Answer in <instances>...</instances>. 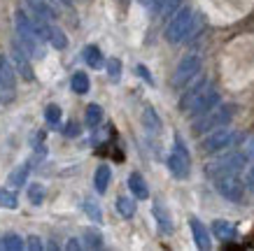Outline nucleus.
<instances>
[{
    "mask_svg": "<svg viewBox=\"0 0 254 251\" xmlns=\"http://www.w3.org/2000/svg\"><path fill=\"white\" fill-rule=\"evenodd\" d=\"M115 205H117V212L122 214L124 219H133V216H135V202H133V198H128V196H119Z\"/></svg>",
    "mask_w": 254,
    "mask_h": 251,
    "instance_id": "nucleus-23",
    "label": "nucleus"
},
{
    "mask_svg": "<svg viewBox=\"0 0 254 251\" xmlns=\"http://www.w3.org/2000/svg\"><path fill=\"white\" fill-rule=\"evenodd\" d=\"M82 207H84L86 216H89L91 221H96V223H100V221H103V209H100V205L93 198H86L84 202H82Z\"/></svg>",
    "mask_w": 254,
    "mask_h": 251,
    "instance_id": "nucleus-29",
    "label": "nucleus"
},
{
    "mask_svg": "<svg viewBox=\"0 0 254 251\" xmlns=\"http://www.w3.org/2000/svg\"><path fill=\"white\" fill-rule=\"evenodd\" d=\"M82 237H84V247L89 249H103V233L98 228H84L82 230Z\"/></svg>",
    "mask_w": 254,
    "mask_h": 251,
    "instance_id": "nucleus-22",
    "label": "nucleus"
},
{
    "mask_svg": "<svg viewBox=\"0 0 254 251\" xmlns=\"http://www.w3.org/2000/svg\"><path fill=\"white\" fill-rule=\"evenodd\" d=\"M14 28H16V40H19V45L26 49V53H28L31 58H35V61H42V58H45V47H42V40H40L38 33H35L33 16H28L23 9H16Z\"/></svg>",
    "mask_w": 254,
    "mask_h": 251,
    "instance_id": "nucleus-1",
    "label": "nucleus"
},
{
    "mask_svg": "<svg viewBox=\"0 0 254 251\" xmlns=\"http://www.w3.org/2000/svg\"><path fill=\"white\" fill-rule=\"evenodd\" d=\"M26 2H28V7L33 9V14H42V16H47V19H52V21L56 19V12L47 5L45 0H26Z\"/></svg>",
    "mask_w": 254,
    "mask_h": 251,
    "instance_id": "nucleus-26",
    "label": "nucleus"
},
{
    "mask_svg": "<svg viewBox=\"0 0 254 251\" xmlns=\"http://www.w3.org/2000/svg\"><path fill=\"white\" fill-rule=\"evenodd\" d=\"M70 89L77 93V96H86V93H89V89H91L89 75H86V72H82V70H77V72L72 75V79H70Z\"/></svg>",
    "mask_w": 254,
    "mask_h": 251,
    "instance_id": "nucleus-20",
    "label": "nucleus"
},
{
    "mask_svg": "<svg viewBox=\"0 0 254 251\" xmlns=\"http://www.w3.org/2000/svg\"><path fill=\"white\" fill-rule=\"evenodd\" d=\"M135 72H138V75L142 77V79H145V82L149 84V86H154V79H152V75H149V70H147L145 65H142V63H138V65H135Z\"/></svg>",
    "mask_w": 254,
    "mask_h": 251,
    "instance_id": "nucleus-35",
    "label": "nucleus"
},
{
    "mask_svg": "<svg viewBox=\"0 0 254 251\" xmlns=\"http://www.w3.org/2000/svg\"><path fill=\"white\" fill-rule=\"evenodd\" d=\"M0 207H2V209H16V207H19V198H16L14 191L0 186Z\"/></svg>",
    "mask_w": 254,
    "mask_h": 251,
    "instance_id": "nucleus-30",
    "label": "nucleus"
},
{
    "mask_svg": "<svg viewBox=\"0 0 254 251\" xmlns=\"http://www.w3.org/2000/svg\"><path fill=\"white\" fill-rule=\"evenodd\" d=\"M84 121H86V126H89V128H98L100 121H103V107L96 105V102H91V105L86 107Z\"/></svg>",
    "mask_w": 254,
    "mask_h": 251,
    "instance_id": "nucleus-25",
    "label": "nucleus"
},
{
    "mask_svg": "<svg viewBox=\"0 0 254 251\" xmlns=\"http://www.w3.org/2000/svg\"><path fill=\"white\" fill-rule=\"evenodd\" d=\"M210 86V79H205V77H200L196 84H191V86H187V91L182 93V98H180V112L182 114H187L189 112V107L196 102V98L198 96H203V91Z\"/></svg>",
    "mask_w": 254,
    "mask_h": 251,
    "instance_id": "nucleus-12",
    "label": "nucleus"
},
{
    "mask_svg": "<svg viewBox=\"0 0 254 251\" xmlns=\"http://www.w3.org/2000/svg\"><path fill=\"white\" fill-rule=\"evenodd\" d=\"M105 68H108V77L112 82H119V79H122V61H119V58H110V61L105 63Z\"/></svg>",
    "mask_w": 254,
    "mask_h": 251,
    "instance_id": "nucleus-33",
    "label": "nucleus"
},
{
    "mask_svg": "<svg viewBox=\"0 0 254 251\" xmlns=\"http://www.w3.org/2000/svg\"><path fill=\"white\" fill-rule=\"evenodd\" d=\"M82 56H84L86 65H89V68H93V70H98V68H103V65H105L103 51H100V49H98L96 45H86V47H84V51H82Z\"/></svg>",
    "mask_w": 254,
    "mask_h": 251,
    "instance_id": "nucleus-19",
    "label": "nucleus"
},
{
    "mask_svg": "<svg viewBox=\"0 0 254 251\" xmlns=\"http://www.w3.org/2000/svg\"><path fill=\"white\" fill-rule=\"evenodd\" d=\"M142 126L149 133H159L161 130V116L156 114L154 107H145V112H142Z\"/></svg>",
    "mask_w": 254,
    "mask_h": 251,
    "instance_id": "nucleus-21",
    "label": "nucleus"
},
{
    "mask_svg": "<svg viewBox=\"0 0 254 251\" xmlns=\"http://www.w3.org/2000/svg\"><path fill=\"white\" fill-rule=\"evenodd\" d=\"M16 96V68L0 53V100L12 102Z\"/></svg>",
    "mask_w": 254,
    "mask_h": 251,
    "instance_id": "nucleus-9",
    "label": "nucleus"
},
{
    "mask_svg": "<svg viewBox=\"0 0 254 251\" xmlns=\"http://www.w3.org/2000/svg\"><path fill=\"white\" fill-rule=\"evenodd\" d=\"M0 102H2V100H0Z\"/></svg>",
    "mask_w": 254,
    "mask_h": 251,
    "instance_id": "nucleus-41",
    "label": "nucleus"
},
{
    "mask_svg": "<svg viewBox=\"0 0 254 251\" xmlns=\"http://www.w3.org/2000/svg\"><path fill=\"white\" fill-rule=\"evenodd\" d=\"M128 2H131V0H122V5H128Z\"/></svg>",
    "mask_w": 254,
    "mask_h": 251,
    "instance_id": "nucleus-39",
    "label": "nucleus"
},
{
    "mask_svg": "<svg viewBox=\"0 0 254 251\" xmlns=\"http://www.w3.org/2000/svg\"><path fill=\"white\" fill-rule=\"evenodd\" d=\"M110 179H112V170H110V165H98L96 167V172H93V189H96V193H105L110 186Z\"/></svg>",
    "mask_w": 254,
    "mask_h": 251,
    "instance_id": "nucleus-17",
    "label": "nucleus"
},
{
    "mask_svg": "<svg viewBox=\"0 0 254 251\" xmlns=\"http://www.w3.org/2000/svg\"><path fill=\"white\" fill-rule=\"evenodd\" d=\"M49 45L54 47V49H68V38H65V33L61 31V28H56V26H52V35H49Z\"/></svg>",
    "mask_w": 254,
    "mask_h": 251,
    "instance_id": "nucleus-31",
    "label": "nucleus"
},
{
    "mask_svg": "<svg viewBox=\"0 0 254 251\" xmlns=\"http://www.w3.org/2000/svg\"><path fill=\"white\" fill-rule=\"evenodd\" d=\"M63 133H65L68 137H75V135H79V126L75 121H70L68 126H65V130H63Z\"/></svg>",
    "mask_w": 254,
    "mask_h": 251,
    "instance_id": "nucleus-36",
    "label": "nucleus"
},
{
    "mask_svg": "<svg viewBox=\"0 0 254 251\" xmlns=\"http://www.w3.org/2000/svg\"><path fill=\"white\" fill-rule=\"evenodd\" d=\"M152 216L156 219V226H159V230H161L163 235H170V233L175 230L173 216H170V212L161 205V202H154V205H152Z\"/></svg>",
    "mask_w": 254,
    "mask_h": 251,
    "instance_id": "nucleus-14",
    "label": "nucleus"
},
{
    "mask_svg": "<svg viewBox=\"0 0 254 251\" xmlns=\"http://www.w3.org/2000/svg\"><path fill=\"white\" fill-rule=\"evenodd\" d=\"M31 170L33 165L26 160V163H21V165H16L12 172H9L7 177V184L12 186V189H19V186H23V184L28 182V175H31Z\"/></svg>",
    "mask_w": 254,
    "mask_h": 251,
    "instance_id": "nucleus-18",
    "label": "nucleus"
},
{
    "mask_svg": "<svg viewBox=\"0 0 254 251\" xmlns=\"http://www.w3.org/2000/svg\"><path fill=\"white\" fill-rule=\"evenodd\" d=\"M189 228H191L193 242H196V247H198V249L208 251L210 247H212V240H210V230L203 226V221H200V219L191 216V219H189Z\"/></svg>",
    "mask_w": 254,
    "mask_h": 251,
    "instance_id": "nucleus-13",
    "label": "nucleus"
},
{
    "mask_svg": "<svg viewBox=\"0 0 254 251\" xmlns=\"http://www.w3.org/2000/svg\"><path fill=\"white\" fill-rule=\"evenodd\" d=\"M247 160L250 158L245 156V151L243 153L229 151V153H224V156H219V158L210 160L208 165H205V175L210 179H217V177H224V175H240Z\"/></svg>",
    "mask_w": 254,
    "mask_h": 251,
    "instance_id": "nucleus-3",
    "label": "nucleus"
},
{
    "mask_svg": "<svg viewBox=\"0 0 254 251\" xmlns=\"http://www.w3.org/2000/svg\"><path fill=\"white\" fill-rule=\"evenodd\" d=\"M2 249L21 251V249H26V240H23L21 235H16V233H5V235H2Z\"/></svg>",
    "mask_w": 254,
    "mask_h": 251,
    "instance_id": "nucleus-24",
    "label": "nucleus"
},
{
    "mask_svg": "<svg viewBox=\"0 0 254 251\" xmlns=\"http://www.w3.org/2000/svg\"><path fill=\"white\" fill-rule=\"evenodd\" d=\"M128 191H131V196L135 200L149 198V186H147L145 177L140 175V172H131V175H128Z\"/></svg>",
    "mask_w": 254,
    "mask_h": 251,
    "instance_id": "nucleus-16",
    "label": "nucleus"
},
{
    "mask_svg": "<svg viewBox=\"0 0 254 251\" xmlns=\"http://www.w3.org/2000/svg\"><path fill=\"white\" fill-rule=\"evenodd\" d=\"M12 58H14V68H16V75H21L26 82H33L35 79V72H33V65H31V56L26 53L21 45H19V40H16L14 45H12Z\"/></svg>",
    "mask_w": 254,
    "mask_h": 251,
    "instance_id": "nucleus-11",
    "label": "nucleus"
},
{
    "mask_svg": "<svg viewBox=\"0 0 254 251\" xmlns=\"http://www.w3.org/2000/svg\"><path fill=\"white\" fill-rule=\"evenodd\" d=\"M217 105H219V91H215V86L210 84L208 89L203 91V96H198V98H196V102L189 107L187 116L198 119V116H203L205 112H210V109H212V107H217Z\"/></svg>",
    "mask_w": 254,
    "mask_h": 251,
    "instance_id": "nucleus-10",
    "label": "nucleus"
},
{
    "mask_svg": "<svg viewBox=\"0 0 254 251\" xmlns=\"http://www.w3.org/2000/svg\"><path fill=\"white\" fill-rule=\"evenodd\" d=\"M177 5H180V0H156L152 7H154V12H161L163 19H168V16L175 14Z\"/></svg>",
    "mask_w": 254,
    "mask_h": 251,
    "instance_id": "nucleus-27",
    "label": "nucleus"
},
{
    "mask_svg": "<svg viewBox=\"0 0 254 251\" xmlns=\"http://www.w3.org/2000/svg\"><path fill=\"white\" fill-rule=\"evenodd\" d=\"M61 116H63V112H61V107L56 105V102H49V105L45 107V119H47L49 126L59 128V126H61Z\"/></svg>",
    "mask_w": 254,
    "mask_h": 251,
    "instance_id": "nucleus-28",
    "label": "nucleus"
},
{
    "mask_svg": "<svg viewBox=\"0 0 254 251\" xmlns=\"http://www.w3.org/2000/svg\"><path fill=\"white\" fill-rule=\"evenodd\" d=\"M65 249H70V251H75V249H82V242H79L77 237H72L68 244H65Z\"/></svg>",
    "mask_w": 254,
    "mask_h": 251,
    "instance_id": "nucleus-37",
    "label": "nucleus"
},
{
    "mask_svg": "<svg viewBox=\"0 0 254 251\" xmlns=\"http://www.w3.org/2000/svg\"><path fill=\"white\" fill-rule=\"evenodd\" d=\"M212 235L219 240V242H231L238 237V230L233 226L231 221H224V219H217L212 221Z\"/></svg>",
    "mask_w": 254,
    "mask_h": 251,
    "instance_id": "nucleus-15",
    "label": "nucleus"
},
{
    "mask_svg": "<svg viewBox=\"0 0 254 251\" xmlns=\"http://www.w3.org/2000/svg\"><path fill=\"white\" fill-rule=\"evenodd\" d=\"M236 107L233 105H217L212 107L210 112H205L203 116L198 119H193V126H191V133L193 135H205V133H212L217 128H224V126H229L233 119V112Z\"/></svg>",
    "mask_w": 254,
    "mask_h": 251,
    "instance_id": "nucleus-2",
    "label": "nucleus"
},
{
    "mask_svg": "<svg viewBox=\"0 0 254 251\" xmlns=\"http://www.w3.org/2000/svg\"><path fill=\"white\" fill-rule=\"evenodd\" d=\"M166 165H168V172L175 177V179H187L189 172H191V156H189V149H187L185 140L180 135H175L173 151H170Z\"/></svg>",
    "mask_w": 254,
    "mask_h": 251,
    "instance_id": "nucleus-5",
    "label": "nucleus"
},
{
    "mask_svg": "<svg viewBox=\"0 0 254 251\" xmlns=\"http://www.w3.org/2000/svg\"><path fill=\"white\" fill-rule=\"evenodd\" d=\"M193 23V9L191 7H180L173 14V19L166 26V42L170 45H180L189 38V31H191Z\"/></svg>",
    "mask_w": 254,
    "mask_h": 251,
    "instance_id": "nucleus-4",
    "label": "nucleus"
},
{
    "mask_svg": "<svg viewBox=\"0 0 254 251\" xmlns=\"http://www.w3.org/2000/svg\"><path fill=\"white\" fill-rule=\"evenodd\" d=\"M198 72H200L198 53L185 56V58L180 61V65H177L175 75H173V89H185V86H189V82H191L193 77H198Z\"/></svg>",
    "mask_w": 254,
    "mask_h": 251,
    "instance_id": "nucleus-8",
    "label": "nucleus"
},
{
    "mask_svg": "<svg viewBox=\"0 0 254 251\" xmlns=\"http://www.w3.org/2000/svg\"><path fill=\"white\" fill-rule=\"evenodd\" d=\"M243 140V135L240 133H236V130L231 128H217L212 130L205 140H200V151L203 153H219V151H226V149H231V147H236Z\"/></svg>",
    "mask_w": 254,
    "mask_h": 251,
    "instance_id": "nucleus-6",
    "label": "nucleus"
},
{
    "mask_svg": "<svg viewBox=\"0 0 254 251\" xmlns=\"http://www.w3.org/2000/svg\"><path fill=\"white\" fill-rule=\"evenodd\" d=\"M247 186H250V189H254V165L250 167V172H247Z\"/></svg>",
    "mask_w": 254,
    "mask_h": 251,
    "instance_id": "nucleus-38",
    "label": "nucleus"
},
{
    "mask_svg": "<svg viewBox=\"0 0 254 251\" xmlns=\"http://www.w3.org/2000/svg\"><path fill=\"white\" fill-rule=\"evenodd\" d=\"M28 200H31L35 207H40L42 202H45V186H42L40 182L28 186Z\"/></svg>",
    "mask_w": 254,
    "mask_h": 251,
    "instance_id": "nucleus-32",
    "label": "nucleus"
},
{
    "mask_svg": "<svg viewBox=\"0 0 254 251\" xmlns=\"http://www.w3.org/2000/svg\"><path fill=\"white\" fill-rule=\"evenodd\" d=\"M0 249H2V237H0Z\"/></svg>",
    "mask_w": 254,
    "mask_h": 251,
    "instance_id": "nucleus-40",
    "label": "nucleus"
},
{
    "mask_svg": "<svg viewBox=\"0 0 254 251\" xmlns=\"http://www.w3.org/2000/svg\"><path fill=\"white\" fill-rule=\"evenodd\" d=\"M42 247H45V244H42V240H40L38 235H28V237H26V249H31V251H40Z\"/></svg>",
    "mask_w": 254,
    "mask_h": 251,
    "instance_id": "nucleus-34",
    "label": "nucleus"
},
{
    "mask_svg": "<svg viewBox=\"0 0 254 251\" xmlns=\"http://www.w3.org/2000/svg\"><path fill=\"white\" fill-rule=\"evenodd\" d=\"M215 189L224 200L229 202H243L245 198V184L238 175H224L215 179Z\"/></svg>",
    "mask_w": 254,
    "mask_h": 251,
    "instance_id": "nucleus-7",
    "label": "nucleus"
}]
</instances>
